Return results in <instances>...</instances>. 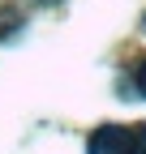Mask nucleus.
<instances>
[{
    "label": "nucleus",
    "instance_id": "f257e3e1",
    "mask_svg": "<svg viewBox=\"0 0 146 154\" xmlns=\"http://www.w3.org/2000/svg\"><path fill=\"white\" fill-rule=\"evenodd\" d=\"M86 154H133V128H125V124H99L86 137Z\"/></svg>",
    "mask_w": 146,
    "mask_h": 154
},
{
    "label": "nucleus",
    "instance_id": "f03ea898",
    "mask_svg": "<svg viewBox=\"0 0 146 154\" xmlns=\"http://www.w3.org/2000/svg\"><path fill=\"white\" fill-rule=\"evenodd\" d=\"M133 154H146V124L133 128Z\"/></svg>",
    "mask_w": 146,
    "mask_h": 154
},
{
    "label": "nucleus",
    "instance_id": "7ed1b4c3",
    "mask_svg": "<svg viewBox=\"0 0 146 154\" xmlns=\"http://www.w3.org/2000/svg\"><path fill=\"white\" fill-rule=\"evenodd\" d=\"M133 86H138V94H146V60L133 69Z\"/></svg>",
    "mask_w": 146,
    "mask_h": 154
}]
</instances>
